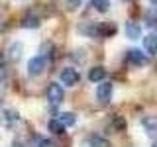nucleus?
Here are the masks:
<instances>
[{
	"label": "nucleus",
	"instance_id": "obj_1",
	"mask_svg": "<svg viewBox=\"0 0 157 147\" xmlns=\"http://www.w3.org/2000/svg\"><path fill=\"white\" fill-rule=\"evenodd\" d=\"M45 96H47V102H49L51 106H59V104L63 102V98H65V92H63V86L59 85V82H49Z\"/></svg>",
	"mask_w": 157,
	"mask_h": 147
},
{
	"label": "nucleus",
	"instance_id": "obj_2",
	"mask_svg": "<svg viewBox=\"0 0 157 147\" xmlns=\"http://www.w3.org/2000/svg\"><path fill=\"white\" fill-rule=\"evenodd\" d=\"M112 90H114L112 82H108V81H102L100 85L96 86V98H98V102L106 104V102L112 98Z\"/></svg>",
	"mask_w": 157,
	"mask_h": 147
},
{
	"label": "nucleus",
	"instance_id": "obj_3",
	"mask_svg": "<svg viewBox=\"0 0 157 147\" xmlns=\"http://www.w3.org/2000/svg\"><path fill=\"white\" fill-rule=\"evenodd\" d=\"M59 77H61V82H63V85H67V86H75L77 82H78V78H81L78 71H77V69H73V67H65Z\"/></svg>",
	"mask_w": 157,
	"mask_h": 147
},
{
	"label": "nucleus",
	"instance_id": "obj_4",
	"mask_svg": "<svg viewBox=\"0 0 157 147\" xmlns=\"http://www.w3.org/2000/svg\"><path fill=\"white\" fill-rule=\"evenodd\" d=\"M43 69H45V59H43V57H32L28 61V75L29 77L41 75Z\"/></svg>",
	"mask_w": 157,
	"mask_h": 147
},
{
	"label": "nucleus",
	"instance_id": "obj_5",
	"mask_svg": "<svg viewBox=\"0 0 157 147\" xmlns=\"http://www.w3.org/2000/svg\"><path fill=\"white\" fill-rule=\"evenodd\" d=\"M128 63L134 65V67H144L147 63V57H145V53L140 51V49H130V51H128Z\"/></svg>",
	"mask_w": 157,
	"mask_h": 147
},
{
	"label": "nucleus",
	"instance_id": "obj_6",
	"mask_svg": "<svg viewBox=\"0 0 157 147\" xmlns=\"http://www.w3.org/2000/svg\"><path fill=\"white\" fill-rule=\"evenodd\" d=\"M86 145H88V147H112V145H110V141H108L106 137L96 135V134L86 137Z\"/></svg>",
	"mask_w": 157,
	"mask_h": 147
},
{
	"label": "nucleus",
	"instance_id": "obj_7",
	"mask_svg": "<svg viewBox=\"0 0 157 147\" xmlns=\"http://www.w3.org/2000/svg\"><path fill=\"white\" fill-rule=\"evenodd\" d=\"M144 49L149 55H155L157 53V36L155 33H149V36L144 37Z\"/></svg>",
	"mask_w": 157,
	"mask_h": 147
},
{
	"label": "nucleus",
	"instance_id": "obj_8",
	"mask_svg": "<svg viewBox=\"0 0 157 147\" xmlns=\"http://www.w3.org/2000/svg\"><path fill=\"white\" fill-rule=\"evenodd\" d=\"M106 77V69L104 67H92L88 71V81L90 82H102Z\"/></svg>",
	"mask_w": 157,
	"mask_h": 147
},
{
	"label": "nucleus",
	"instance_id": "obj_9",
	"mask_svg": "<svg viewBox=\"0 0 157 147\" xmlns=\"http://www.w3.org/2000/svg\"><path fill=\"white\" fill-rule=\"evenodd\" d=\"M32 147H57V143L53 139H47V137L33 135L32 137Z\"/></svg>",
	"mask_w": 157,
	"mask_h": 147
},
{
	"label": "nucleus",
	"instance_id": "obj_10",
	"mask_svg": "<svg viewBox=\"0 0 157 147\" xmlns=\"http://www.w3.org/2000/svg\"><path fill=\"white\" fill-rule=\"evenodd\" d=\"M141 124L147 130V134H157V116H145Z\"/></svg>",
	"mask_w": 157,
	"mask_h": 147
},
{
	"label": "nucleus",
	"instance_id": "obj_11",
	"mask_svg": "<svg viewBox=\"0 0 157 147\" xmlns=\"http://www.w3.org/2000/svg\"><path fill=\"white\" fill-rule=\"evenodd\" d=\"M126 36L130 39H137L141 36V28L134 22H126Z\"/></svg>",
	"mask_w": 157,
	"mask_h": 147
},
{
	"label": "nucleus",
	"instance_id": "obj_12",
	"mask_svg": "<svg viewBox=\"0 0 157 147\" xmlns=\"http://www.w3.org/2000/svg\"><path fill=\"white\" fill-rule=\"evenodd\" d=\"M8 57L12 59V61H18V59L22 57V43H12V45L8 47Z\"/></svg>",
	"mask_w": 157,
	"mask_h": 147
},
{
	"label": "nucleus",
	"instance_id": "obj_13",
	"mask_svg": "<svg viewBox=\"0 0 157 147\" xmlns=\"http://www.w3.org/2000/svg\"><path fill=\"white\" fill-rule=\"evenodd\" d=\"M22 28H39V18L33 16V14H28L22 20Z\"/></svg>",
	"mask_w": 157,
	"mask_h": 147
},
{
	"label": "nucleus",
	"instance_id": "obj_14",
	"mask_svg": "<svg viewBox=\"0 0 157 147\" xmlns=\"http://www.w3.org/2000/svg\"><path fill=\"white\" fill-rule=\"evenodd\" d=\"M57 120L61 122L65 127H69V126H73V124L77 122V118H75V114H71V112H63V114H59Z\"/></svg>",
	"mask_w": 157,
	"mask_h": 147
},
{
	"label": "nucleus",
	"instance_id": "obj_15",
	"mask_svg": "<svg viewBox=\"0 0 157 147\" xmlns=\"http://www.w3.org/2000/svg\"><path fill=\"white\" fill-rule=\"evenodd\" d=\"M90 6L98 12H108L110 10V0H90Z\"/></svg>",
	"mask_w": 157,
	"mask_h": 147
},
{
	"label": "nucleus",
	"instance_id": "obj_16",
	"mask_svg": "<svg viewBox=\"0 0 157 147\" xmlns=\"http://www.w3.org/2000/svg\"><path fill=\"white\" fill-rule=\"evenodd\" d=\"M49 131H53L55 135H61V134H65V126L59 120H49Z\"/></svg>",
	"mask_w": 157,
	"mask_h": 147
},
{
	"label": "nucleus",
	"instance_id": "obj_17",
	"mask_svg": "<svg viewBox=\"0 0 157 147\" xmlns=\"http://www.w3.org/2000/svg\"><path fill=\"white\" fill-rule=\"evenodd\" d=\"M145 24H147L149 28L157 26V10H149V12L145 14Z\"/></svg>",
	"mask_w": 157,
	"mask_h": 147
},
{
	"label": "nucleus",
	"instance_id": "obj_18",
	"mask_svg": "<svg viewBox=\"0 0 157 147\" xmlns=\"http://www.w3.org/2000/svg\"><path fill=\"white\" fill-rule=\"evenodd\" d=\"M4 122H6V124H10V122H18V114L12 112V110L4 112Z\"/></svg>",
	"mask_w": 157,
	"mask_h": 147
},
{
	"label": "nucleus",
	"instance_id": "obj_19",
	"mask_svg": "<svg viewBox=\"0 0 157 147\" xmlns=\"http://www.w3.org/2000/svg\"><path fill=\"white\" fill-rule=\"evenodd\" d=\"M73 59H75V61H85V51H82V49H78V51H73V55H71Z\"/></svg>",
	"mask_w": 157,
	"mask_h": 147
},
{
	"label": "nucleus",
	"instance_id": "obj_20",
	"mask_svg": "<svg viewBox=\"0 0 157 147\" xmlns=\"http://www.w3.org/2000/svg\"><path fill=\"white\" fill-rule=\"evenodd\" d=\"M82 4V0H67V6H69V10H77L78 6Z\"/></svg>",
	"mask_w": 157,
	"mask_h": 147
},
{
	"label": "nucleus",
	"instance_id": "obj_21",
	"mask_svg": "<svg viewBox=\"0 0 157 147\" xmlns=\"http://www.w3.org/2000/svg\"><path fill=\"white\" fill-rule=\"evenodd\" d=\"M4 75H6V69H4V63L0 61V78H2Z\"/></svg>",
	"mask_w": 157,
	"mask_h": 147
},
{
	"label": "nucleus",
	"instance_id": "obj_22",
	"mask_svg": "<svg viewBox=\"0 0 157 147\" xmlns=\"http://www.w3.org/2000/svg\"><path fill=\"white\" fill-rule=\"evenodd\" d=\"M12 147H24V143H22V141H14Z\"/></svg>",
	"mask_w": 157,
	"mask_h": 147
},
{
	"label": "nucleus",
	"instance_id": "obj_23",
	"mask_svg": "<svg viewBox=\"0 0 157 147\" xmlns=\"http://www.w3.org/2000/svg\"><path fill=\"white\" fill-rule=\"evenodd\" d=\"M151 2V6H155V10H157V0H149Z\"/></svg>",
	"mask_w": 157,
	"mask_h": 147
},
{
	"label": "nucleus",
	"instance_id": "obj_24",
	"mask_svg": "<svg viewBox=\"0 0 157 147\" xmlns=\"http://www.w3.org/2000/svg\"><path fill=\"white\" fill-rule=\"evenodd\" d=\"M153 147H157V141H155V143H153Z\"/></svg>",
	"mask_w": 157,
	"mask_h": 147
}]
</instances>
